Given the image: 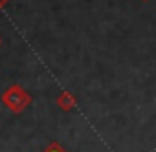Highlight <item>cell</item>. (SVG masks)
I'll return each instance as SVG.
<instances>
[{
  "instance_id": "4",
  "label": "cell",
  "mask_w": 156,
  "mask_h": 152,
  "mask_svg": "<svg viewBox=\"0 0 156 152\" xmlns=\"http://www.w3.org/2000/svg\"><path fill=\"white\" fill-rule=\"evenodd\" d=\"M8 2H9V0H0V9H2V8L8 4Z\"/></svg>"
},
{
  "instance_id": "6",
  "label": "cell",
  "mask_w": 156,
  "mask_h": 152,
  "mask_svg": "<svg viewBox=\"0 0 156 152\" xmlns=\"http://www.w3.org/2000/svg\"><path fill=\"white\" fill-rule=\"evenodd\" d=\"M145 2H147V0H145Z\"/></svg>"
},
{
  "instance_id": "3",
  "label": "cell",
  "mask_w": 156,
  "mask_h": 152,
  "mask_svg": "<svg viewBox=\"0 0 156 152\" xmlns=\"http://www.w3.org/2000/svg\"><path fill=\"white\" fill-rule=\"evenodd\" d=\"M44 152H66V150H64V148H62L59 143H51V145H50V147H48Z\"/></svg>"
},
{
  "instance_id": "1",
  "label": "cell",
  "mask_w": 156,
  "mask_h": 152,
  "mask_svg": "<svg viewBox=\"0 0 156 152\" xmlns=\"http://www.w3.org/2000/svg\"><path fill=\"white\" fill-rule=\"evenodd\" d=\"M2 103L4 106H8L11 112L19 114L24 108H28L31 105V95L19 85H11L9 88H6V92L2 94Z\"/></svg>"
},
{
  "instance_id": "2",
  "label": "cell",
  "mask_w": 156,
  "mask_h": 152,
  "mask_svg": "<svg viewBox=\"0 0 156 152\" xmlns=\"http://www.w3.org/2000/svg\"><path fill=\"white\" fill-rule=\"evenodd\" d=\"M75 103H77V99H75V95L70 94V92H62V94L57 97V106H59L61 110H64V112L73 110Z\"/></svg>"
},
{
  "instance_id": "5",
  "label": "cell",
  "mask_w": 156,
  "mask_h": 152,
  "mask_svg": "<svg viewBox=\"0 0 156 152\" xmlns=\"http://www.w3.org/2000/svg\"><path fill=\"white\" fill-rule=\"evenodd\" d=\"M0 46H2V39H0Z\"/></svg>"
}]
</instances>
